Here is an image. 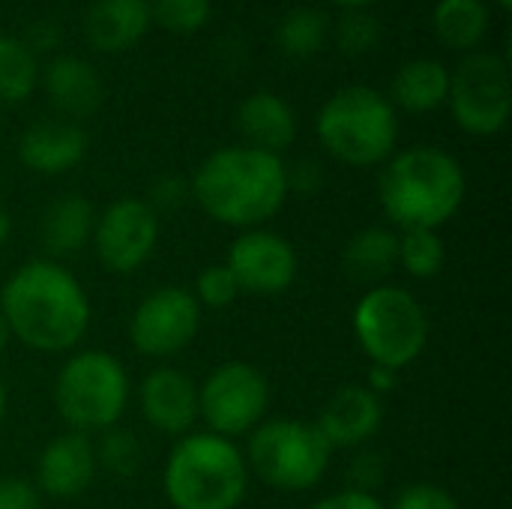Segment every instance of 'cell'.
<instances>
[{
    "label": "cell",
    "mask_w": 512,
    "mask_h": 509,
    "mask_svg": "<svg viewBox=\"0 0 512 509\" xmlns=\"http://www.w3.org/2000/svg\"><path fill=\"white\" fill-rule=\"evenodd\" d=\"M0 315L21 345L60 354L75 348L90 327V300L81 282L51 258L27 261L0 291Z\"/></svg>",
    "instance_id": "6da1fadb"
},
{
    "label": "cell",
    "mask_w": 512,
    "mask_h": 509,
    "mask_svg": "<svg viewBox=\"0 0 512 509\" xmlns=\"http://www.w3.org/2000/svg\"><path fill=\"white\" fill-rule=\"evenodd\" d=\"M192 198L231 228H255L273 219L288 198V168L279 156L255 147H222L195 171Z\"/></svg>",
    "instance_id": "7a4b0ae2"
},
{
    "label": "cell",
    "mask_w": 512,
    "mask_h": 509,
    "mask_svg": "<svg viewBox=\"0 0 512 509\" xmlns=\"http://www.w3.org/2000/svg\"><path fill=\"white\" fill-rule=\"evenodd\" d=\"M378 198L396 228L438 231L465 204V171L441 147H411L384 165Z\"/></svg>",
    "instance_id": "3957f363"
},
{
    "label": "cell",
    "mask_w": 512,
    "mask_h": 509,
    "mask_svg": "<svg viewBox=\"0 0 512 509\" xmlns=\"http://www.w3.org/2000/svg\"><path fill=\"white\" fill-rule=\"evenodd\" d=\"M162 486L174 509H237L249 489V465L228 438L183 435L168 453Z\"/></svg>",
    "instance_id": "277c9868"
},
{
    "label": "cell",
    "mask_w": 512,
    "mask_h": 509,
    "mask_svg": "<svg viewBox=\"0 0 512 509\" xmlns=\"http://www.w3.org/2000/svg\"><path fill=\"white\" fill-rule=\"evenodd\" d=\"M315 129L327 153L351 168H372L387 162L399 138L393 102L360 84L333 93L318 111Z\"/></svg>",
    "instance_id": "5b68a950"
},
{
    "label": "cell",
    "mask_w": 512,
    "mask_h": 509,
    "mask_svg": "<svg viewBox=\"0 0 512 509\" xmlns=\"http://www.w3.org/2000/svg\"><path fill=\"white\" fill-rule=\"evenodd\" d=\"M354 336L372 366L402 372L426 351L429 318L411 291L378 285L369 288L354 309Z\"/></svg>",
    "instance_id": "8992f818"
},
{
    "label": "cell",
    "mask_w": 512,
    "mask_h": 509,
    "mask_svg": "<svg viewBox=\"0 0 512 509\" xmlns=\"http://www.w3.org/2000/svg\"><path fill=\"white\" fill-rule=\"evenodd\" d=\"M129 402V375L105 351H81L63 363L54 381V405L69 432H105L120 423Z\"/></svg>",
    "instance_id": "52a82bcc"
},
{
    "label": "cell",
    "mask_w": 512,
    "mask_h": 509,
    "mask_svg": "<svg viewBox=\"0 0 512 509\" xmlns=\"http://www.w3.org/2000/svg\"><path fill=\"white\" fill-rule=\"evenodd\" d=\"M333 447L315 423L270 420L249 432V468L279 492H306L327 474Z\"/></svg>",
    "instance_id": "ba28073f"
},
{
    "label": "cell",
    "mask_w": 512,
    "mask_h": 509,
    "mask_svg": "<svg viewBox=\"0 0 512 509\" xmlns=\"http://www.w3.org/2000/svg\"><path fill=\"white\" fill-rule=\"evenodd\" d=\"M447 102L459 129L471 135H498L512 108L507 57L495 51H471L450 72Z\"/></svg>",
    "instance_id": "9c48e42d"
},
{
    "label": "cell",
    "mask_w": 512,
    "mask_h": 509,
    "mask_svg": "<svg viewBox=\"0 0 512 509\" xmlns=\"http://www.w3.org/2000/svg\"><path fill=\"white\" fill-rule=\"evenodd\" d=\"M270 408V384L249 363H222L198 387V417L219 438H240L261 426Z\"/></svg>",
    "instance_id": "30bf717a"
},
{
    "label": "cell",
    "mask_w": 512,
    "mask_h": 509,
    "mask_svg": "<svg viewBox=\"0 0 512 509\" xmlns=\"http://www.w3.org/2000/svg\"><path fill=\"white\" fill-rule=\"evenodd\" d=\"M90 243L108 273H135L159 243V216L141 198H117L96 216Z\"/></svg>",
    "instance_id": "8fae6325"
},
{
    "label": "cell",
    "mask_w": 512,
    "mask_h": 509,
    "mask_svg": "<svg viewBox=\"0 0 512 509\" xmlns=\"http://www.w3.org/2000/svg\"><path fill=\"white\" fill-rule=\"evenodd\" d=\"M201 330V306L192 291L159 288L147 294L129 321V339L144 357H174L186 351Z\"/></svg>",
    "instance_id": "7c38bea8"
},
{
    "label": "cell",
    "mask_w": 512,
    "mask_h": 509,
    "mask_svg": "<svg viewBox=\"0 0 512 509\" xmlns=\"http://www.w3.org/2000/svg\"><path fill=\"white\" fill-rule=\"evenodd\" d=\"M228 270L234 273L240 294L276 297L288 291L297 279L294 246L273 231H246L234 240L228 252Z\"/></svg>",
    "instance_id": "4fadbf2b"
},
{
    "label": "cell",
    "mask_w": 512,
    "mask_h": 509,
    "mask_svg": "<svg viewBox=\"0 0 512 509\" xmlns=\"http://www.w3.org/2000/svg\"><path fill=\"white\" fill-rule=\"evenodd\" d=\"M141 417L162 435H189L198 423V384L180 369H153L138 390Z\"/></svg>",
    "instance_id": "5bb4252c"
},
{
    "label": "cell",
    "mask_w": 512,
    "mask_h": 509,
    "mask_svg": "<svg viewBox=\"0 0 512 509\" xmlns=\"http://www.w3.org/2000/svg\"><path fill=\"white\" fill-rule=\"evenodd\" d=\"M384 423V402L366 384H348L318 414V432L333 450L363 447Z\"/></svg>",
    "instance_id": "9a60e30c"
},
{
    "label": "cell",
    "mask_w": 512,
    "mask_h": 509,
    "mask_svg": "<svg viewBox=\"0 0 512 509\" xmlns=\"http://www.w3.org/2000/svg\"><path fill=\"white\" fill-rule=\"evenodd\" d=\"M96 444L81 432L57 435L45 444L36 465V489L48 498H78L96 480Z\"/></svg>",
    "instance_id": "2e32d148"
},
{
    "label": "cell",
    "mask_w": 512,
    "mask_h": 509,
    "mask_svg": "<svg viewBox=\"0 0 512 509\" xmlns=\"http://www.w3.org/2000/svg\"><path fill=\"white\" fill-rule=\"evenodd\" d=\"M87 153V132L72 120H39L24 129L18 159L24 168L54 177L72 171Z\"/></svg>",
    "instance_id": "e0dca14e"
},
{
    "label": "cell",
    "mask_w": 512,
    "mask_h": 509,
    "mask_svg": "<svg viewBox=\"0 0 512 509\" xmlns=\"http://www.w3.org/2000/svg\"><path fill=\"white\" fill-rule=\"evenodd\" d=\"M237 129L249 141L246 147L279 156L297 138V117H294V108L282 96L261 90V93H252L240 102Z\"/></svg>",
    "instance_id": "ac0fdd59"
},
{
    "label": "cell",
    "mask_w": 512,
    "mask_h": 509,
    "mask_svg": "<svg viewBox=\"0 0 512 509\" xmlns=\"http://www.w3.org/2000/svg\"><path fill=\"white\" fill-rule=\"evenodd\" d=\"M45 93L51 99L54 108H60L69 117H87L102 105V81L96 75V69L75 57V54H57L54 60H48L45 75H42Z\"/></svg>",
    "instance_id": "d6986e66"
},
{
    "label": "cell",
    "mask_w": 512,
    "mask_h": 509,
    "mask_svg": "<svg viewBox=\"0 0 512 509\" xmlns=\"http://www.w3.org/2000/svg\"><path fill=\"white\" fill-rule=\"evenodd\" d=\"M147 0H96L87 9V39L99 51H126L141 42L150 27Z\"/></svg>",
    "instance_id": "ffe728a7"
},
{
    "label": "cell",
    "mask_w": 512,
    "mask_h": 509,
    "mask_svg": "<svg viewBox=\"0 0 512 509\" xmlns=\"http://www.w3.org/2000/svg\"><path fill=\"white\" fill-rule=\"evenodd\" d=\"M93 222H96V213L87 198L72 195V192L54 198L45 207L42 228H39L45 252L54 258H69L81 252L93 237Z\"/></svg>",
    "instance_id": "44dd1931"
},
{
    "label": "cell",
    "mask_w": 512,
    "mask_h": 509,
    "mask_svg": "<svg viewBox=\"0 0 512 509\" xmlns=\"http://www.w3.org/2000/svg\"><path fill=\"white\" fill-rule=\"evenodd\" d=\"M450 72L435 57L408 60L393 78V102L411 114H429L447 102Z\"/></svg>",
    "instance_id": "7402d4cb"
},
{
    "label": "cell",
    "mask_w": 512,
    "mask_h": 509,
    "mask_svg": "<svg viewBox=\"0 0 512 509\" xmlns=\"http://www.w3.org/2000/svg\"><path fill=\"white\" fill-rule=\"evenodd\" d=\"M438 39L456 51H471L489 33V9L483 0H438L432 12Z\"/></svg>",
    "instance_id": "603a6c76"
},
{
    "label": "cell",
    "mask_w": 512,
    "mask_h": 509,
    "mask_svg": "<svg viewBox=\"0 0 512 509\" xmlns=\"http://www.w3.org/2000/svg\"><path fill=\"white\" fill-rule=\"evenodd\" d=\"M396 255H399V234H393L390 228H363L345 246L342 261L351 279L375 282L396 267Z\"/></svg>",
    "instance_id": "cb8c5ba5"
},
{
    "label": "cell",
    "mask_w": 512,
    "mask_h": 509,
    "mask_svg": "<svg viewBox=\"0 0 512 509\" xmlns=\"http://www.w3.org/2000/svg\"><path fill=\"white\" fill-rule=\"evenodd\" d=\"M327 30H330V24H327V15L321 9H315V6H297V9H291L279 21L276 42H279V48L288 57L300 60V57H312V54H318L324 48Z\"/></svg>",
    "instance_id": "d4e9b609"
},
{
    "label": "cell",
    "mask_w": 512,
    "mask_h": 509,
    "mask_svg": "<svg viewBox=\"0 0 512 509\" xmlns=\"http://www.w3.org/2000/svg\"><path fill=\"white\" fill-rule=\"evenodd\" d=\"M36 78V57L24 48V42L0 36V105L27 99L36 87Z\"/></svg>",
    "instance_id": "484cf974"
},
{
    "label": "cell",
    "mask_w": 512,
    "mask_h": 509,
    "mask_svg": "<svg viewBox=\"0 0 512 509\" xmlns=\"http://www.w3.org/2000/svg\"><path fill=\"white\" fill-rule=\"evenodd\" d=\"M444 258H447V249H444V240H441L438 231H423V228L402 231L396 264H402L408 276H414V279H432V276L441 273Z\"/></svg>",
    "instance_id": "4316f807"
},
{
    "label": "cell",
    "mask_w": 512,
    "mask_h": 509,
    "mask_svg": "<svg viewBox=\"0 0 512 509\" xmlns=\"http://www.w3.org/2000/svg\"><path fill=\"white\" fill-rule=\"evenodd\" d=\"M93 450H96V465H102L114 477H135L144 465V447L138 435L129 429H117V426L105 429L99 447Z\"/></svg>",
    "instance_id": "83f0119b"
},
{
    "label": "cell",
    "mask_w": 512,
    "mask_h": 509,
    "mask_svg": "<svg viewBox=\"0 0 512 509\" xmlns=\"http://www.w3.org/2000/svg\"><path fill=\"white\" fill-rule=\"evenodd\" d=\"M336 45L345 54H366L381 45V24L363 9H351L336 24Z\"/></svg>",
    "instance_id": "f1b7e54d"
},
{
    "label": "cell",
    "mask_w": 512,
    "mask_h": 509,
    "mask_svg": "<svg viewBox=\"0 0 512 509\" xmlns=\"http://www.w3.org/2000/svg\"><path fill=\"white\" fill-rule=\"evenodd\" d=\"M150 15L171 33H195L210 21V0H156Z\"/></svg>",
    "instance_id": "f546056e"
},
{
    "label": "cell",
    "mask_w": 512,
    "mask_h": 509,
    "mask_svg": "<svg viewBox=\"0 0 512 509\" xmlns=\"http://www.w3.org/2000/svg\"><path fill=\"white\" fill-rule=\"evenodd\" d=\"M192 297L198 300V306L225 309L240 297V285H237L234 273L228 270V264H210L198 273Z\"/></svg>",
    "instance_id": "4dcf8cb0"
},
{
    "label": "cell",
    "mask_w": 512,
    "mask_h": 509,
    "mask_svg": "<svg viewBox=\"0 0 512 509\" xmlns=\"http://www.w3.org/2000/svg\"><path fill=\"white\" fill-rule=\"evenodd\" d=\"M390 509H459V501L435 483H414L396 495Z\"/></svg>",
    "instance_id": "1f68e13d"
},
{
    "label": "cell",
    "mask_w": 512,
    "mask_h": 509,
    "mask_svg": "<svg viewBox=\"0 0 512 509\" xmlns=\"http://www.w3.org/2000/svg\"><path fill=\"white\" fill-rule=\"evenodd\" d=\"M192 198V189L183 177H159L153 186H150V198H147V207L159 216V213H174L180 210L186 201Z\"/></svg>",
    "instance_id": "d6a6232c"
},
{
    "label": "cell",
    "mask_w": 512,
    "mask_h": 509,
    "mask_svg": "<svg viewBox=\"0 0 512 509\" xmlns=\"http://www.w3.org/2000/svg\"><path fill=\"white\" fill-rule=\"evenodd\" d=\"M0 509H42L39 489L24 477L0 480Z\"/></svg>",
    "instance_id": "836d02e7"
},
{
    "label": "cell",
    "mask_w": 512,
    "mask_h": 509,
    "mask_svg": "<svg viewBox=\"0 0 512 509\" xmlns=\"http://www.w3.org/2000/svg\"><path fill=\"white\" fill-rule=\"evenodd\" d=\"M384 459L378 453H360L351 465V480H354V489L357 492H372L384 483Z\"/></svg>",
    "instance_id": "e575fe53"
},
{
    "label": "cell",
    "mask_w": 512,
    "mask_h": 509,
    "mask_svg": "<svg viewBox=\"0 0 512 509\" xmlns=\"http://www.w3.org/2000/svg\"><path fill=\"white\" fill-rule=\"evenodd\" d=\"M312 509H387L372 492H357V489H345L336 492L324 501H318Z\"/></svg>",
    "instance_id": "d590c367"
},
{
    "label": "cell",
    "mask_w": 512,
    "mask_h": 509,
    "mask_svg": "<svg viewBox=\"0 0 512 509\" xmlns=\"http://www.w3.org/2000/svg\"><path fill=\"white\" fill-rule=\"evenodd\" d=\"M321 183H324V171H321V165L312 162V159H303V162H297V165L288 171V192L297 189V192H303V195H312Z\"/></svg>",
    "instance_id": "8d00e7d4"
},
{
    "label": "cell",
    "mask_w": 512,
    "mask_h": 509,
    "mask_svg": "<svg viewBox=\"0 0 512 509\" xmlns=\"http://www.w3.org/2000/svg\"><path fill=\"white\" fill-rule=\"evenodd\" d=\"M57 42H60V27H57L54 21H33V24L27 27L24 48H27L30 54H36V51H54Z\"/></svg>",
    "instance_id": "74e56055"
},
{
    "label": "cell",
    "mask_w": 512,
    "mask_h": 509,
    "mask_svg": "<svg viewBox=\"0 0 512 509\" xmlns=\"http://www.w3.org/2000/svg\"><path fill=\"white\" fill-rule=\"evenodd\" d=\"M366 387H369L375 396L393 393V390L399 387V372H396V369H387V366H372V369H369Z\"/></svg>",
    "instance_id": "f35d334b"
},
{
    "label": "cell",
    "mask_w": 512,
    "mask_h": 509,
    "mask_svg": "<svg viewBox=\"0 0 512 509\" xmlns=\"http://www.w3.org/2000/svg\"><path fill=\"white\" fill-rule=\"evenodd\" d=\"M9 234H12V219H9V213L0 207V249H3V243L9 240Z\"/></svg>",
    "instance_id": "ab89813d"
},
{
    "label": "cell",
    "mask_w": 512,
    "mask_h": 509,
    "mask_svg": "<svg viewBox=\"0 0 512 509\" xmlns=\"http://www.w3.org/2000/svg\"><path fill=\"white\" fill-rule=\"evenodd\" d=\"M333 3H339V6H345L351 12V9H366V6H372L378 0H333Z\"/></svg>",
    "instance_id": "60d3db41"
},
{
    "label": "cell",
    "mask_w": 512,
    "mask_h": 509,
    "mask_svg": "<svg viewBox=\"0 0 512 509\" xmlns=\"http://www.w3.org/2000/svg\"><path fill=\"white\" fill-rule=\"evenodd\" d=\"M6 342H9V327H6V321H3V315H0V351L6 348Z\"/></svg>",
    "instance_id": "b9f144b4"
},
{
    "label": "cell",
    "mask_w": 512,
    "mask_h": 509,
    "mask_svg": "<svg viewBox=\"0 0 512 509\" xmlns=\"http://www.w3.org/2000/svg\"><path fill=\"white\" fill-rule=\"evenodd\" d=\"M3 417H6V387L0 381V426H3Z\"/></svg>",
    "instance_id": "7bdbcfd3"
},
{
    "label": "cell",
    "mask_w": 512,
    "mask_h": 509,
    "mask_svg": "<svg viewBox=\"0 0 512 509\" xmlns=\"http://www.w3.org/2000/svg\"><path fill=\"white\" fill-rule=\"evenodd\" d=\"M495 3H498L501 9H510V6H512V0H495Z\"/></svg>",
    "instance_id": "ee69618b"
}]
</instances>
